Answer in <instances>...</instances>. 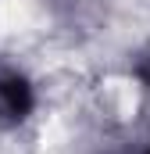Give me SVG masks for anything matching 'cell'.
Listing matches in <instances>:
<instances>
[{
  "label": "cell",
  "mask_w": 150,
  "mask_h": 154,
  "mask_svg": "<svg viewBox=\"0 0 150 154\" xmlns=\"http://www.w3.org/2000/svg\"><path fill=\"white\" fill-rule=\"evenodd\" d=\"M39 18L32 0H0V32H25Z\"/></svg>",
  "instance_id": "1"
},
{
  "label": "cell",
  "mask_w": 150,
  "mask_h": 154,
  "mask_svg": "<svg viewBox=\"0 0 150 154\" xmlns=\"http://www.w3.org/2000/svg\"><path fill=\"white\" fill-rule=\"evenodd\" d=\"M104 97H107V104H111L114 115L129 118L136 111V104H140V97H136V86L129 82V79H111L107 86H104Z\"/></svg>",
  "instance_id": "2"
}]
</instances>
